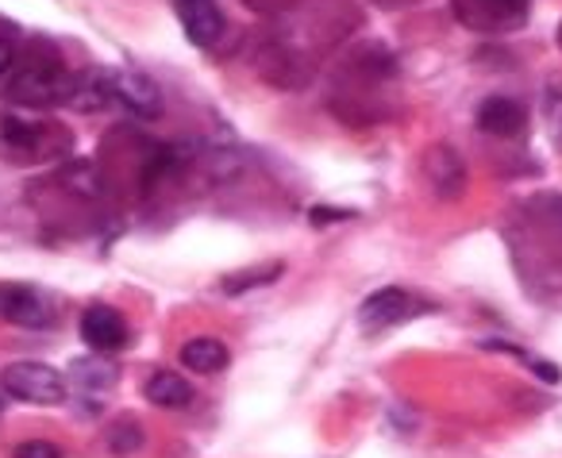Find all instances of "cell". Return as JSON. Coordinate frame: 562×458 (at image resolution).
<instances>
[{"mask_svg": "<svg viewBox=\"0 0 562 458\" xmlns=\"http://www.w3.org/2000/svg\"><path fill=\"white\" fill-rule=\"evenodd\" d=\"M74 81H78V74L55 70V66H32V70L12 74L4 97L24 104V109H63L74 97Z\"/></svg>", "mask_w": 562, "mask_h": 458, "instance_id": "6da1fadb", "label": "cell"}, {"mask_svg": "<svg viewBox=\"0 0 562 458\" xmlns=\"http://www.w3.org/2000/svg\"><path fill=\"white\" fill-rule=\"evenodd\" d=\"M0 389L12 401L24 404H63L66 401V378L47 362H9L0 370Z\"/></svg>", "mask_w": 562, "mask_h": 458, "instance_id": "7a4b0ae2", "label": "cell"}, {"mask_svg": "<svg viewBox=\"0 0 562 458\" xmlns=\"http://www.w3.org/2000/svg\"><path fill=\"white\" fill-rule=\"evenodd\" d=\"M112 101L124 112L139 120H158L162 116V89L135 70H112Z\"/></svg>", "mask_w": 562, "mask_h": 458, "instance_id": "3957f363", "label": "cell"}, {"mask_svg": "<svg viewBox=\"0 0 562 458\" xmlns=\"http://www.w3.org/2000/svg\"><path fill=\"white\" fill-rule=\"evenodd\" d=\"M81 339L89 343V350L97 355H116L127 347V324L116 309L109 304H93V309L81 312Z\"/></svg>", "mask_w": 562, "mask_h": 458, "instance_id": "277c9868", "label": "cell"}, {"mask_svg": "<svg viewBox=\"0 0 562 458\" xmlns=\"http://www.w3.org/2000/svg\"><path fill=\"white\" fill-rule=\"evenodd\" d=\"M0 316L16 327H50L55 324L50 304L27 286H0Z\"/></svg>", "mask_w": 562, "mask_h": 458, "instance_id": "5b68a950", "label": "cell"}, {"mask_svg": "<svg viewBox=\"0 0 562 458\" xmlns=\"http://www.w3.org/2000/svg\"><path fill=\"white\" fill-rule=\"evenodd\" d=\"M462 20L482 32H513L528 20V0H467Z\"/></svg>", "mask_w": 562, "mask_h": 458, "instance_id": "8992f818", "label": "cell"}, {"mask_svg": "<svg viewBox=\"0 0 562 458\" xmlns=\"http://www.w3.org/2000/svg\"><path fill=\"white\" fill-rule=\"evenodd\" d=\"M178 20L193 47H212L224 35V12L216 0H178Z\"/></svg>", "mask_w": 562, "mask_h": 458, "instance_id": "52a82bcc", "label": "cell"}, {"mask_svg": "<svg viewBox=\"0 0 562 458\" xmlns=\"http://www.w3.org/2000/svg\"><path fill=\"white\" fill-rule=\"evenodd\" d=\"M408 312H413V297L405 293V289H378V293H370L367 301H362L359 309V324L367 327V332H382V327H393L401 324V320H408Z\"/></svg>", "mask_w": 562, "mask_h": 458, "instance_id": "ba28073f", "label": "cell"}, {"mask_svg": "<svg viewBox=\"0 0 562 458\" xmlns=\"http://www.w3.org/2000/svg\"><path fill=\"white\" fill-rule=\"evenodd\" d=\"M474 120L485 135H497V139H513V135H520L524 124H528V116H524V109L513 97H490V101H482Z\"/></svg>", "mask_w": 562, "mask_h": 458, "instance_id": "9c48e42d", "label": "cell"}, {"mask_svg": "<svg viewBox=\"0 0 562 458\" xmlns=\"http://www.w3.org/2000/svg\"><path fill=\"white\" fill-rule=\"evenodd\" d=\"M120 381V370L116 362H109L104 355H86V358H74L70 362V386L86 396H101V393H112Z\"/></svg>", "mask_w": 562, "mask_h": 458, "instance_id": "30bf717a", "label": "cell"}, {"mask_svg": "<svg viewBox=\"0 0 562 458\" xmlns=\"http://www.w3.org/2000/svg\"><path fill=\"white\" fill-rule=\"evenodd\" d=\"M143 396L158 409H189L193 404V386L173 370H155L143 386Z\"/></svg>", "mask_w": 562, "mask_h": 458, "instance_id": "8fae6325", "label": "cell"}, {"mask_svg": "<svg viewBox=\"0 0 562 458\" xmlns=\"http://www.w3.org/2000/svg\"><path fill=\"white\" fill-rule=\"evenodd\" d=\"M178 358H181V366L193 373H220L232 362V350L220 339H212V335H196V339H189L186 347L178 350Z\"/></svg>", "mask_w": 562, "mask_h": 458, "instance_id": "7c38bea8", "label": "cell"}, {"mask_svg": "<svg viewBox=\"0 0 562 458\" xmlns=\"http://www.w3.org/2000/svg\"><path fill=\"white\" fill-rule=\"evenodd\" d=\"M112 101V70H89L78 74L74 81V97H70V109L74 112H101L109 109Z\"/></svg>", "mask_w": 562, "mask_h": 458, "instance_id": "4fadbf2b", "label": "cell"}, {"mask_svg": "<svg viewBox=\"0 0 562 458\" xmlns=\"http://www.w3.org/2000/svg\"><path fill=\"white\" fill-rule=\"evenodd\" d=\"M428 178L436 186L439 197H459L467 186V170H462V158L451 147H436L428 155Z\"/></svg>", "mask_w": 562, "mask_h": 458, "instance_id": "5bb4252c", "label": "cell"}, {"mask_svg": "<svg viewBox=\"0 0 562 458\" xmlns=\"http://www.w3.org/2000/svg\"><path fill=\"white\" fill-rule=\"evenodd\" d=\"M0 147L16 158H27L43 147V124H32L24 116H0Z\"/></svg>", "mask_w": 562, "mask_h": 458, "instance_id": "9a60e30c", "label": "cell"}, {"mask_svg": "<svg viewBox=\"0 0 562 458\" xmlns=\"http://www.w3.org/2000/svg\"><path fill=\"white\" fill-rule=\"evenodd\" d=\"M104 443H109V450H112V455H120V458L135 455V450L143 447V424L135 416H120L116 424L104 432Z\"/></svg>", "mask_w": 562, "mask_h": 458, "instance_id": "2e32d148", "label": "cell"}, {"mask_svg": "<svg viewBox=\"0 0 562 458\" xmlns=\"http://www.w3.org/2000/svg\"><path fill=\"white\" fill-rule=\"evenodd\" d=\"M543 124H547V135H551V143L562 150V89H547V97H543Z\"/></svg>", "mask_w": 562, "mask_h": 458, "instance_id": "e0dca14e", "label": "cell"}, {"mask_svg": "<svg viewBox=\"0 0 562 458\" xmlns=\"http://www.w3.org/2000/svg\"><path fill=\"white\" fill-rule=\"evenodd\" d=\"M281 273V262H273V266H266V270H255V273H239L235 281H227V293H243V289H250V286H270L273 278Z\"/></svg>", "mask_w": 562, "mask_h": 458, "instance_id": "ac0fdd59", "label": "cell"}, {"mask_svg": "<svg viewBox=\"0 0 562 458\" xmlns=\"http://www.w3.org/2000/svg\"><path fill=\"white\" fill-rule=\"evenodd\" d=\"M12 458H66V455H63V447H55V443H47V439H27L12 450Z\"/></svg>", "mask_w": 562, "mask_h": 458, "instance_id": "d6986e66", "label": "cell"}, {"mask_svg": "<svg viewBox=\"0 0 562 458\" xmlns=\"http://www.w3.org/2000/svg\"><path fill=\"white\" fill-rule=\"evenodd\" d=\"M351 216V212H331V209H313L308 212V220H313V224H328V220H347Z\"/></svg>", "mask_w": 562, "mask_h": 458, "instance_id": "ffe728a7", "label": "cell"}, {"mask_svg": "<svg viewBox=\"0 0 562 458\" xmlns=\"http://www.w3.org/2000/svg\"><path fill=\"white\" fill-rule=\"evenodd\" d=\"M9 74H12V47L4 40H0V81L9 78Z\"/></svg>", "mask_w": 562, "mask_h": 458, "instance_id": "44dd1931", "label": "cell"}, {"mask_svg": "<svg viewBox=\"0 0 562 458\" xmlns=\"http://www.w3.org/2000/svg\"><path fill=\"white\" fill-rule=\"evenodd\" d=\"M559 43H562V27H559Z\"/></svg>", "mask_w": 562, "mask_h": 458, "instance_id": "7402d4cb", "label": "cell"}, {"mask_svg": "<svg viewBox=\"0 0 562 458\" xmlns=\"http://www.w3.org/2000/svg\"><path fill=\"white\" fill-rule=\"evenodd\" d=\"M0 409H4V401H0Z\"/></svg>", "mask_w": 562, "mask_h": 458, "instance_id": "603a6c76", "label": "cell"}]
</instances>
